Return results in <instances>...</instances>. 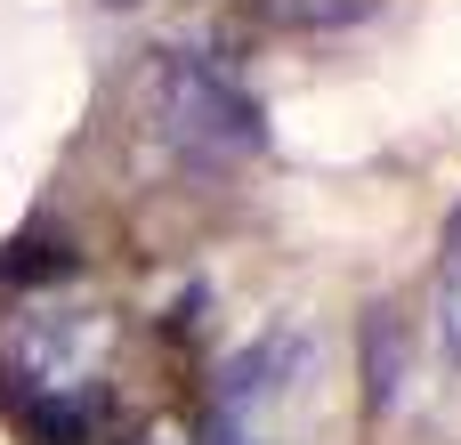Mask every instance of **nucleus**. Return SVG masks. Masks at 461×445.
I'll return each mask as SVG.
<instances>
[{
  "mask_svg": "<svg viewBox=\"0 0 461 445\" xmlns=\"http://www.w3.org/2000/svg\"><path fill=\"white\" fill-rule=\"evenodd\" d=\"M365 397H373V413H397V397H405V316L397 308H373L365 316Z\"/></svg>",
  "mask_w": 461,
  "mask_h": 445,
  "instance_id": "nucleus-3",
  "label": "nucleus"
},
{
  "mask_svg": "<svg viewBox=\"0 0 461 445\" xmlns=\"http://www.w3.org/2000/svg\"><path fill=\"white\" fill-rule=\"evenodd\" d=\"M194 445H243V422L211 405V413H203V430H194Z\"/></svg>",
  "mask_w": 461,
  "mask_h": 445,
  "instance_id": "nucleus-7",
  "label": "nucleus"
},
{
  "mask_svg": "<svg viewBox=\"0 0 461 445\" xmlns=\"http://www.w3.org/2000/svg\"><path fill=\"white\" fill-rule=\"evenodd\" d=\"M446 243H461V211H454V219H446Z\"/></svg>",
  "mask_w": 461,
  "mask_h": 445,
  "instance_id": "nucleus-8",
  "label": "nucleus"
},
{
  "mask_svg": "<svg viewBox=\"0 0 461 445\" xmlns=\"http://www.w3.org/2000/svg\"><path fill=\"white\" fill-rule=\"evenodd\" d=\"M438 332L461 365V243H446V259H438Z\"/></svg>",
  "mask_w": 461,
  "mask_h": 445,
  "instance_id": "nucleus-6",
  "label": "nucleus"
},
{
  "mask_svg": "<svg viewBox=\"0 0 461 445\" xmlns=\"http://www.w3.org/2000/svg\"><path fill=\"white\" fill-rule=\"evenodd\" d=\"M24 430L49 438V445H89V405H81V397H32Z\"/></svg>",
  "mask_w": 461,
  "mask_h": 445,
  "instance_id": "nucleus-5",
  "label": "nucleus"
},
{
  "mask_svg": "<svg viewBox=\"0 0 461 445\" xmlns=\"http://www.w3.org/2000/svg\"><path fill=\"white\" fill-rule=\"evenodd\" d=\"M138 97H146L154 138H162L178 162H194V170H235V162L259 154V138H267V122H259V105L243 97V81H235L227 65L194 57V49H154L146 73H138Z\"/></svg>",
  "mask_w": 461,
  "mask_h": 445,
  "instance_id": "nucleus-1",
  "label": "nucleus"
},
{
  "mask_svg": "<svg viewBox=\"0 0 461 445\" xmlns=\"http://www.w3.org/2000/svg\"><path fill=\"white\" fill-rule=\"evenodd\" d=\"M138 445H170V438H138Z\"/></svg>",
  "mask_w": 461,
  "mask_h": 445,
  "instance_id": "nucleus-9",
  "label": "nucleus"
},
{
  "mask_svg": "<svg viewBox=\"0 0 461 445\" xmlns=\"http://www.w3.org/2000/svg\"><path fill=\"white\" fill-rule=\"evenodd\" d=\"M276 24H300V32H332V24H357L373 16V0H259Z\"/></svg>",
  "mask_w": 461,
  "mask_h": 445,
  "instance_id": "nucleus-4",
  "label": "nucleus"
},
{
  "mask_svg": "<svg viewBox=\"0 0 461 445\" xmlns=\"http://www.w3.org/2000/svg\"><path fill=\"white\" fill-rule=\"evenodd\" d=\"M105 349H113V316L97 308H65V316H32V332H24V373L41 381L32 397H73L81 381H97V365H105Z\"/></svg>",
  "mask_w": 461,
  "mask_h": 445,
  "instance_id": "nucleus-2",
  "label": "nucleus"
}]
</instances>
